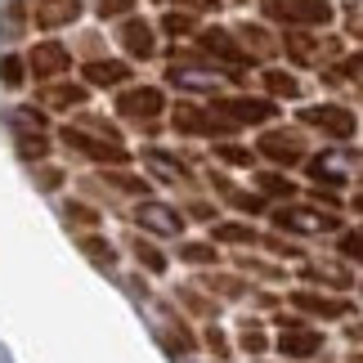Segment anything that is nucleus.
I'll return each instance as SVG.
<instances>
[{
	"instance_id": "8",
	"label": "nucleus",
	"mask_w": 363,
	"mask_h": 363,
	"mask_svg": "<svg viewBox=\"0 0 363 363\" xmlns=\"http://www.w3.org/2000/svg\"><path fill=\"white\" fill-rule=\"evenodd\" d=\"M171 121H175V130H179V135H225V130H233L229 121H220V117H211V113H202V108H193V104H179Z\"/></svg>"
},
{
	"instance_id": "2",
	"label": "nucleus",
	"mask_w": 363,
	"mask_h": 363,
	"mask_svg": "<svg viewBox=\"0 0 363 363\" xmlns=\"http://www.w3.org/2000/svg\"><path fill=\"white\" fill-rule=\"evenodd\" d=\"M63 144L67 148H77V152H86L90 162H104V166H121L130 152H125L117 139H104V135H90V130H81V125H67L63 130Z\"/></svg>"
},
{
	"instance_id": "28",
	"label": "nucleus",
	"mask_w": 363,
	"mask_h": 363,
	"mask_svg": "<svg viewBox=\"0 0 363 363\" xmlns=\"http://www.w3.org/2000/svg\"><path fill=\"white\" fill-rule=\"evenodd\" d=\"M184 260H193V264H211L216 260V247H206V242H184V251H179Z\"/></svg>"
},
{
	"instance_id": "5",
	"label": "nucleus",
	"mask_w": 363,
	"mask_h": 363,
	"mask_svg": "<svg viewBox=\"0 0 363 363\" xmlns=\"http://www.w3.org/2000/svg\"><path fill=\"white\" fill-rule=\"evenodd\" d=\"M216 117L229 125H260V121L278 117V108L269 99H216Z\"/></svg>"
},
{
	"instance_id": "27",
	"label": "nucleus",
	"mask_w": 363,
	"mask_h": 363,
	"mask_svg": "<svg viewBox=\"0 0 363 363\" xmlns=\"http://www.w3.org/2000/svg\"><path fill=\"white\" fill-rule=\"evenodd\" d=\"M256 184H260L264 193H278V198H291V193H296V189H291L287 179H283V175H269V171H264V175H256Z\"/></svg>"
},
{
	"instance_id": "10",
	"label": "nucleus",
	"mask_w": 363,
	"mask_h": 363,
	"mask_svg": "<svg viewBox=\"0 0 363 363\" xmlns=\"http://www.w3.org/2000/svg\"><path fill=\"white\" fill-rule=\"evenodd\" d=\"M198 45H202V54H211V59H225V63H238V67L251 63V54L233 45V36L220 32V27H206V32L198 36Z\"/></svg>"
},
{
	"instance_id": "19",
	"label": "nucleus",
	"mask_w": 363,
	"mask_h": 363,
	"mask_svg": "<svg viewBox=\"0 0 363 363\" xmlns=\"http://www.w3.org/2000/svg\"><path fill=\"white\" fill-rule=\"evenodd\" d=\"M287 54L296 63H314L318 54H323V40H314V36H305V32H291L287 36Z\"/></svg>"
},
{
	"instance_id": "30",
	"label": "nucleus",
	"mask_w": 363,
	"mask_h": 363,
	"mask_svg": "<svg viewBox=\"0 0 363 363\" xmlns=\"http://www.w3.org/2000/svg\"><path fill=\"white\" fill-rule=\"evenodd\" d=\"M238 36H242V40H247V45H251V50H256V54H264V50H269V45H274V40H269V36H264V32H260V27H251V23H247V27H238Z\"/></svg>"
},
{
	"instance_id": "34",
	"label": "nucleus",
	"mask_w": 363,
	"mask_h": 363,
	"mask_svg": "<svg viewBox=\"0 0 363 363\" xmlns=\"http://www.w3.org/2000/svg\"><path fill=\"white\" fill-rule=\"evenodd\" d=\"M162 23H166V32H171V36H184V32H193V13H179V9H175V13H166Z\"/></svg>"
},
{
	"instance_id": "22",
	"label": "nucleus",
	"mask_w": 363,
	"mask_h": 363,
	"mask_svg": "<svg viewBox=\"0 0 363 363\" xmlns=\"http://www.w3.org/2000/svg\"><path fill=\"white\" fill-rule=\"evenodd\" d=\"M23 77H27V63L18 59V54H5V63H0V81H5L9 90H18Z\"/></svg>"
},
{
	"instance_id": "33",
	"label": "nucleus",
	"mask_w": 363,
	"mask_h": 363,
	"mask_svg": "<svg viewBox=\"0 0 363 363\" xmlns=\"http://www.w3.org/2000/svg\"><path fill=\"white\" fill-rule=\"evenodd\" d=\"M216 152H220V162H229V166H247V162H251V152H247L242 144H220Z\"/></svg>"
},
{
	"instance_id": "13",
	"label": "nucleus",
	"mask_w": 363,
	"mask_h": 363,
	"mask_svg": "<svg viewBox=\"0 0 363 363\" xmlns=\"http://www.w3.org/2000/svg\"><path fill=\"white\" fill-rule=\"evenodd\" d=\"M77 18H81V0H36V27H45V32L67 27Z\"/></svg>"
},
{
	"instance_id": "17",
	"label": "nucleus",
	"mask_w": 363,
	"mask_h": 363,
	"mask_svg": "<svg viewBox=\"0 0 363 363\" xmlns=\"http://www.w3.org/2000/svg\"><path fill=\"white\" fill-rule=\"evenodd\" d=\"M40 99H45L50 108H77V104H86V86L59 81V86H45V90H40Z\"/></svg>"
},
{
	"instance_id": "15",
	"label": "nucleus",
	"mask_w": 363,
	"mask_h": 363,
	"mask_svg": "<svg viewBox=\"0 0 363 363\" xmlns=\"http://www.w3.org/2000/svg\"><path fill=\"white\" fill-rule=\"evenodd\" d=\"M291 305H296V310H305V314H318V318H341L345 310H350L345 301H332V296H314V291H296V296H291Z\"/></svg>"
},
{
	"instance_id": "1",
	"label": "nucleus",
	"mask_w": 363,
	"mask_h": 363,
	"mask_svg": "<svg viewBox=\"0 0 363 363\" xmlns=\"http://www.w3.org/2000/svg\"><path fill=\"white\" fill-rule=\"evenodd\" d=\"M264 18L287 27H323L332 23V5L328 0H264Z\"/></svg>"
},
{
	"instance_id": "36",
	"label": "nucleus",
	"mask_w": 363,
	"mask_h": 363,
	"mask_svg": "<svg viewBox=\"0 0 363 363\" xmlns=\"http://www.w3.org/2000/svg\"><path fill=\"white\" fill-rule=\"evenodd\" d=\"M67 220H77V225H99V211H90V206H81V202H67Z\"/></svg>"
},
{
	"instance_id": "21",
	"label": "nucleus",
	"mask_w": 363,
	"mask_h": 363,
	"mask_svg": "<svg viewBox=\"0 0 363 363\" xmlns=\"http://www.w3.org/2000/svg\"><path fill=\"white\" fill-rule=\"evenodd\" d=\"M264 86H269V94H278V99H296L301 86H296V77H287V72H264Z\"/></svg>"
},
{
	"instance_id": "9",
	"label": "nucleus",
	"mask_w": 363,
	"mask_h": 363,
	"mask_svg": "<svg viewBox=\"0 0 363 363\" xmlns=\"http://www.w3.org/2000/svg\"><path fill=\"white\" fill-rule=\"evenodd\" d=\"M350 166H363V157L323 152V157H314V162H310V179H318V184H345V179H350Z\"/></svg>"
},
{
	"instance_id": "25",
	"label": "nucleus",
	"mask_w": 363,
	"mask_h": 363,
	"mask_svg": "<svg viewBox=\"0 0 363 363\" xmlns=\"http://www.w3.org/2000/svg\"><path fill=\"white\" fill-rule=\"evenodd\" d=\"M345 77V81H354V86H363V54H350V59H341V67L332 72V81Z\"/></svg>"
},
{
	"instance_id": "39",
	"label": "nucleus",
	"mask_w": 363,
	"mask_h": 363,
	"mask_svg": "<svg viewBox=\"0 0 363 363\" xmlns=\"http://www.w3.org/2000/svg\"><path fill=\"white\" fill-rule=\"evenodd\" d=\"M206 341H211V350H216L220 359H225V354H229V345H225V337H220V332H206Z\"/></svg>"
},
{
	"instance_id": "40",
	"label": "nucleus",
	"mask_w": 363,
	"mask_h": 363,
	"mask_svg": "<svg viewBox=\"0 0 363 363\" xmlns=\"http://www.w3.org/2000/svg\"><path fill=\"white\" fill-rule=\"evenodd\" d=\"M59 179H63L59 171H40V184H45V189H54V184H59Z\"/></svg>"
},
{
	"instance_id": "35",
	"label": "nucleus",
	"mask_w": 363,
	"mask_h": 363,
	"mask_svg": "<svg viewBox=\"0 0 363 363\" xmlns=\"http://www.w3.org/2000/svg\"><path fill=\"white\" fill-rule=\"evenodd\" d=\"M341 256L363 260V229H359V233H341Z\"/></svg>"
},
{
	"instance_id": "4",
	"label": "nucleus",
	"mask_w": 363,
	"mask_h": 363,
	"mask_svg": "<svg viewBox=\"0 0 363 363\" xmlns=\"http://www.w3.org/2000/svg\"><path fill=\"white\" fill-rule=\"evenodd\" d=\"M162 108H166V94L157 86H135V90L117 94V113L130 121H152V117H162Z\"/></svg>"
},
{
	"instance_id": "23",
	"label": "nucleus",
	"mask_w": 363,
	"mask_h": 363,
	"mask_svg": "<svg viewBox=\"0 0 363 363\" xmlns=\"http://www.w3.org/2000/svg\"><path fill=\"white\" fill-rule=\"evenodd\" d=\"M130 247H135V256L144 260V269H152V274H162V269H166V256H162V251L152 247V242H144V238H135Z\"/></svg>"
},
{
	"instance_id": "24",
	"label": "nucleus",
	"mask_w": 363,
	"mask_h": 363,
	"mask_svg": "<svg viewBox=\"0 0 363 363\" xmlns=\"http://www.w3.org/2000/svg\"><path fill=\"white\" fill-rule=\"evenodd\" d=\"M220 189H225V198H229L233 206H238V211H251V216H256V211H260V206H264V202L256 198V193H238V189H229V184H225V179H220Z\"/></svg>"
},
{
	"instance_id": "7",
	"label": "nucleus",
	"mask_w": 363,
	"mask_h": 363,
	"mask_svg": "<svg viewBox=\"0 0 363 363\" xmlns=\"http://www.w3.org/2000/svg\"><path fill=\"white\" fill-rule=\"evenodd\" d=\"M260 152H264V157H274L278 166H296L305 157V139L296 130H264L260 135Z\"/></svg>"
},
{
	"instance_id": "3",
	"label": "nucleus",
	"mask_w": 363,
	"mask_h": 363,
	"mask_svg": "<svg viewBox=\"0 0 363 363\" xmlns=\"http://www.w3.org/2000/svg\"><path fill=\"white\" fill-rule=\"evenodd\" d=\"M301 121L314 125V130H323V135H332V139H350L354 125H359L350 108H337V104H314V108H305Z\"/></svg>"
},
{
	"instance_id": "31",
	"label": "nucleus",
	"mask_w": 363,
	"mask_h": 363,
	"mask_svg": "<svg viewBox=\"0 0 363 363\" xmlns=\"http://www.w3.org/2000/svg\"><path fill=\"white\" fill-rule=\"evenodd\" d=\"M108 184H117V189H125V193H148V184L139 175H121V171H108Z\"/></svg>"
},
{
	"instance_id": "42",
	"label": "nucleus",
	"mask_w": 363,
	"mask_h": 363,
	"mask_svg": "<svg viewBox=\"0 0 363 363\" xmlns=\"http://www.w3.org/2000/svg\"><path fill=\"white\" fill-rule=\"evenodd\" d=\"M350 363H363V354H354V359H350Z\"/></svg>"
},
{
	"instance_id": "11",
	"label": "nucleus",
	"mask_w": 363,
	"mask_h": 363,
	"mask_svg": "<svg viewBox=\"0 0 363 363\" xmlns=\"http://www.w3.org/2000/svg\"><path fill=\"white\" fill-rule=\"evenodd\" d=\"M121 45L130 50V59H152V54H157V36H152V27L144 18H125L121 23Z\"/></svg>"
},
{
	"instance_id": "6",
	"label": "nucleus",
	"mask_w": 363,
	"mask_h": 363,
	"mask_svg": "<svg viewBox=\"0 0 363 363\" xmlns=\"http://www.w3.org/2000/svg\"><path fill=\"white\" fill-rule=\"evenodd\" d=\"M27 67H32L40 81H54V77H63L67 67H72V54H67L59 40H40V45L27 54Z\"/></svg>"
},
{
	"instance_id": "38",
	"label": "nucleus",
	"mask_w": 363,
	"mask_h": 363,
	"mask_svg": "<svg viewBox=\"0 0 363 363\" xmlns=\"http://www.w3.org/2000/svg\"><path fill=\"white\" fill-rule=\"evenodd\" d=\"M242 350H251V354H260V350H264L260 332H247V337H242Z\"/></svg>"
},
{
	"instance_id": "41",
	"label": "nucleus",
	"mask_w": 363,
	"mask_h": 363,
	"mask_svg": "<svg viewBox=\"0 0 363 363\" xmlns=\"http://www.w3.org/2000/svg\"><path fill=\"white\" fill-rule=\"evenodd\" d=\"M350 337H354V341H363V328H354V332H350Z\"/></svg>"
},
{
	"instance_id": "18",
	"label": "nucleus",
	"mask_w": 363,
	"mask_h": 363,
	"mask_svg": "<svg viewBox=\"0 0 363 363\" xmlns=\"http://www.w3.org/2000/svg\"><path fill=\"white\" fill-rule=\"evenodd\" d=\"M274 225H283V229H332L337 220H332V216H318V211H278Z\"/></svg>"
},
{
	"instance_id": "26",
	"label": "nucleus",
	"mask_w": 363,
	"mask_h": 363,
	"mask_svg": "<svg viewBox=\"0 0 363 363\" xmlns=\"http://www.w3.org/2000/svg\"><path fill=\"white\" fill-rule=\"evenodd\" d=\"M216 238L220 242H256V233L247 225H216Z\"/></svg>"
},
{
	"instance_id": "37",
	"label": "nucleus",
	"mask_w": 363,
	"mask_h": 363,
	"mask_svg": "<svg viewBox=\"0 0 363 363\" xmlns=\"http://www.w3.org/2000/svg\"><path fill=\"white\" fill-rule=\"evenodd\" d=\"M157 5H171V9H216L220 0H157Z\"/></svg>"
},
{
	"instance_id": "14",
	"label": "nucleus",
	"mask_w": 363,
	"mask_h": 363,
	"mask_svg": "<svg viewBox=\"0 0 363 363\" xmlns=\"http://www.w3.org/2000/svg\"><path fill=\"white\" fill-rule=\"evenodd\" d=\"M81 77L90 81V86H121V81H130V63L121 59H90L81 67Z\"/></svg>"
},
{
	"instance_id": "16",
	"label": "nucleus",
	"mask_w": 363,
	"mask_h": 363,
	"mask_svg": "<svg viewBox=\"0 0 363 363\" xmlns=\"http://www.w3.org/2000/svg\"><path fill=\"white\" fill-rule=\"evenodd\" d=\"M318 345H323L318 332H301V328L283 332V354H291V359H310V354H318Z\"/></svg>"
},
{
	"instance_id": "32",
	"label": "nucleus",
	"mask_w": 363,
	"mask_h": 363,
	"mask_svg": "<svg viewBox=\"0 0 363 363\" xmlns=\"http://www.w3.org/2000/svg\"><path fill=\"white\" fill-rule=\"evenodd\" d=\"M81 247L90 251L94 260H104V264H113V247H108L104 238H94V233H86V238H81Z\"/></svg>"
},
{
	"instance_id": "29",
	"label": "nucleus",
	"mask_w": 363,
	"mask_h": 363,
	"mask_svg": "<svg viewBox=\"0 0 363 363\" xmlns=\"http://www.w3.org/2000/svg\"><path fill=\"white\" fill-rule=\"evenodd\" d=\"M130 9H135V0H99V5H94L99 18H121V13H130Z\"/></svg>"
},
{
	"instance_id": "12",
	"label": "nucleus",
	"mask_w": 363,
	"mask_h": 363,
	"mask_svg": "<svg viewBox=\"0 0 363 363\" xmlns=\"http://www.w3.org/2000/svg\"><path fill=\"white\" fill-rule=\"evenodd\" d=\"M135 220H139L144 229H152V233H171V238L184 229V220H179L171 206H162V202H139V206H135Z\"/></svg>"
},
{
	"instance_id": "20",
	"label": "nucleus",
	"mask_w": 363,
	"mask_h": 363,
	"mask_svg": "<svg viewBox=\"0 0 363 363\" xmlns=\"http://www.w3.org/2000/svg\"><path fill=\"white\" fill-rule=\"evenodd\" d=\"M18 152L27 162H40L50 152V135L45 130H18Z\"/></svg>"
}]
</instances>
